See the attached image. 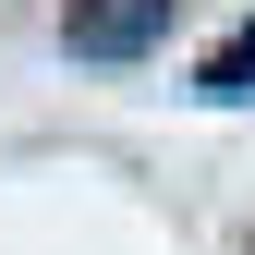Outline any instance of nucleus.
<instances>
[{"label": "nucleus", "instance_id": "obj_1", "mask_svg": "<svg viewBox=\"0 0 255 255\" xmlns=\"http://www.w3.org/2000/svg\"><path fill=\"white\" fill-rule=\"evenodd\" d=\"M158 24H170V0H73L61 12V49L73 61H146Z\"/></svg>", "mask_w": 255, "mask_h": 255}, {"label": "nucleus", "instance_id": "obj_2", "mask_svg": "<svg viewBox=\"0 0 255 255\" xmlns=\"http://www.w3.org/2000/svg\"><path fill=\"white\" fill-rule=\"evenodd\" d=\"M207 98H255V24H243V37H219V61H207Z\"/></svg>", "mask_w": 255, "mask_h": 255}]
</instances>
